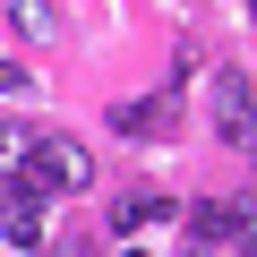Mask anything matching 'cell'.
Listing matches in <instances>:
<instances>
[{"label":"cell","instance_id":"cell-11","mask_svg":"<svg viewBox=\"0 0 257 257\" xmlns=\"http://www.w3.org/2000/svg\"><path fill=\"white\" fill-rule=\"evenodd\" d=\"M248 9H257V0H248Z\"/></svg>","mask_w":257,"mask_h":257},{"label":"cell","instance_id":"cell-10","mask_svg":"<svg viewBox=\"0 0 257 257\" xmlns=\"http://www.w3.org/2000/svg\"><path fill=\"white\" fill-rule=\"evenodd\" d=\"M128 257H146V248H128Z\"/></svg>","mask_w":257,"mask_h":257},{"label":"cell","instance_id":"cell-2","mask_svg":"<svg viewBox=\"0 0 257 257\" xmlns=\"http://www.w3.org/2000/svg\"><path fill=\"white\" fill-rule=\"evenodd\" d=\"M214 128H223V146H257V86L240 69L214 77Z\"/></svg>","mask_w":257,"mask_h":257},{"label":"cell","instance_id":"cell-6","mask_svg":"<svg viewBox=\"0 0 257 257\" xmlns=\"http://www.w3.org/2000/svg\"><path fill=\"white\" fill-rule=\"evenodd\" d=\"M111 120L128 128V138H146V128H172V94H155V103H120Z\"/></svg>","mask_w":257,"mask_h":257},{"label":"cell","instance_id":"cell-8","mask_svg":"<svg viewBox=\"0 0 257 257\" xmlns=\"http://www.w3.org/2000/svg\"><path fill=\"white\" fill-rule=\"evenodd\" d=\"M0 94L26 103V94H35V69H26V60H0Z\"/></svg>","mask_w":257,"mask_h":257},{"label":"cell","instance_id":"cell-7","mask_svg":"<svg viewBox=\"0 0 257 257\" xmlns=\"http://www.w3.org/2000/svg\"><path fill=\"white\" fill-rule=\"evenodd\" d=\"M18 26L43 43V35H60V9H52V0H18Z\"/></svg>","mask_w":257,"mask_h":257},{"label":"cell","instance_id":"cell-3","mask_svg":"<svg viewBox=\"0 0 257 257\" xmlns=\"http://www.w3.org/2000/svg\"><path fill=\"white\" fill-rule=\"evenodd\" d=\"M0 231H9L18 248H43V189H26V180L0 189Z\"/></svg>","mask_w":257,"mask_h":257},{"label":"cell","instance_id":"cell-9","mask_svg":"<svg viewBox=\"0 0 257 257\" xmlns=\"http://www.w3.org/2000/svg\"><path fill=\"white\" fill-rule=\"evenodd\" d=\"M52 257H86V248H69V240H60V248H52Z\"/></svg>","mask_w":257,"mask_h":257},{"label":"cell","instance_id":"cell-4","mask_svg":"<svg viewBox=\"0 0 257 257\" xmlns=\"http://www.w3.org/2000/svg\"><path fill=\"white\" fill-rule=\"evenodd\" d=\"M214 240H231L240 257H257V197H214Z\"/></svg>","mask_w":257,"mask_h":257},{"label":"cell","instance_id":"cell-1","mask_svg":"<svg viewBox=\"0 0 257 257\" xmlns=\"http://www.w3.org/2000/svg\"><path fill=\"white\" fill-rule=\"evenodd\" d=\"M18 180L43 189V197H52V189H86V180H94V155H86L77 138H26V146H18Z\"/></svg>","mask_w":257,"mask_h":257},{"label":"cell","instance_id":"cell-5","mask_svg":"<svg viewBox=\"0 0 257 257\" xmlns=\"http://www.w3.org/2000/svg\"><path fill=\"white\" fill-rule=\"evenodd\" d=\"M146 223H172V206H163V197H146V189H128V197L111 206V231H128V240H138Z\"/></svg>","mask_w":257,"mask_h":257}]
</instances>
